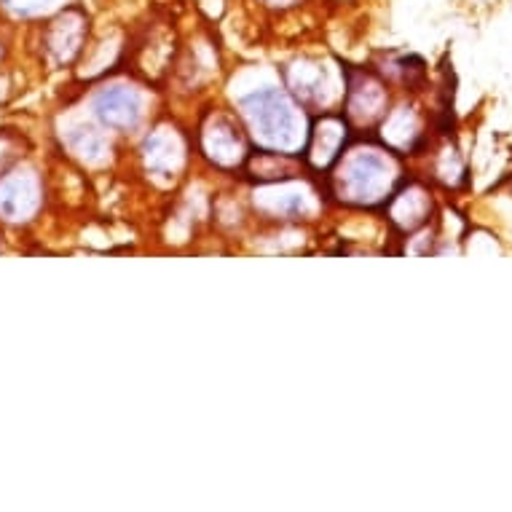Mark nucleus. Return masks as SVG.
Segmentation results:
<instances>
[{"instance_id":"obj_9","label":"nucleus","mask_w":512,"mask_h":512,"mask_svg":"<svg viewBox=\"0 0 512 512\" xmlns=\"http://www.w3.org/2000/svg\"><path fill=\"white\" fill-rule=\"evenodd\" d=\"M145 151H148V164L164 175L175 172L180 164V145L172 135H156L153 140H148Z\"/></svg>"},{"instance_id":"obj_13","label":"nucleus","mask_w":512,"mask_h":512,"mask_svg":"<svg viewBox=\"0 0 512 512\" xmlns=\"http://www.w3.org/2000/svg\"><path fill=\"white\" fill-rule=\"evenodd\" d=\"M49 3L51 0H0L3 9L14 11L19 17H35V14L49 9Z\"/></svg>"},{"instance_id":"obj_2","label":"nucleus","mask_w":512,"mask_h":512,"mask_svg":"<svg viewBox=\"0 0 512 512\" xmlns=\"http://www.w3.org/2000/svg\"><path fill=\"white\" fill-rule=\"evenodd\" d=\"M242 108L258 140L271 148H293L298 143V118L285 94L277 89L244 97Z\"/></svg>"},{"instance_id":"obj_14","label":"nucleus","mask_w":512,"mask_h":512,"mask_svg":"<svg viewBox=\"0 0 512 512\" xmlns=\"http://www.w3.org/2000/svg\"><path fill=\"white\" fill-rule=\"evenodd\" d=\"M17 159V153L11 148V140L9 137H0V169H6L11 161Z\"/></svg>"},{"instance_id":"obj_12","label":"nucleus","mask_w":512,"mask_h":512,"mask_svg":"<svg viewBox=\"0 0 512 512\" xmlns=\"http://www.w3.org/2000/svg\"><path fill=\"white\" fill-rule=\"evenodd\" d=\"M70 148L84 156V159H100L102 151H105V140L102 135L94 129V126H78L70 132Z\"/></svg>"},{"instance_id":"obj_6","label":"nucleus","mask_w":512,"mask_h":512,"mask_svg":"<svg viewBox=\"0 0 512 512\" xmlns=\"http://www.w3.org/2000/svg\"><path fill=\"white\" fill-rule=\"evenodd\" d=\"M346 143V124L341 118H322L314 132H311L309 159L314 167H328L341 156V148Z\"/></svg>"},{"instance_id":"obj_5","label":"nucleus","mask_w":512,"mask_h":512,"mask_svg":"<svg viewBox=\"0 0 512 512\" xmlns=\"http://www.w3.org/2000/svg\"><path fill=\"white\" fill-rule=\"evenodd\" d=\"M94 113L100 116L102 124L113 126V129H129L140 121V97L124 86L105 89L94 100Z\"/></svg>"},{"instance_id":"obj_11","label":"nucleus","mask_w":512,"mask_h":512,"mask_svg":"<svg viewBox=\"0 0 512 512\" xmlns=\"http://www.w3.org/2000/svg\"><path fill=\"white\" fill-rule=\"evenodd\" d=\"M250 172L258 180H285L293 175V161L285 159L282 153H261L258 159H252Z\"/></svg>"},{"instance_id":"obj_10","label":"nucleus","mask_w":512,"mask_h":512,"mask_svg":"<svg viewBox=\"0 0 512 512\" xmlns=\"http://www.w3.org/2000/svg\"><path fill=\"white\" fill-rule=\"evenodd\" d=\"M349 97H352V113L360 118H373L381 113V105H384V92L381 86L373 84V81H365L362 86L352 84L349 89Z\"/></svg>"},{"instance_id":"obj_4","label":"nucleus","mask_w":512,"mask_h":512,"mask_svg":"<svg viewBox=\"0 0 512 512\" xmlns=\"http://www.w3.org/2000/svg\"><path fill=\"white\" fill-rule=\"evenodd\" d=\"M38 183L30 175H9L0 180V218L27 220L38 210Z\"/></svg>"},{"instance_id":"obj_8","label":"nucleus","mask_w":512,"mask_h":512,"mask_svg":"<svg viewBox=\"0 0 512 512\" xmlns=\"http://www.w3.org/2000/svg\"><path fill=\"white\" fill-rule=\"evenodd\" d=\"M429 212V199L427 194L421 191V188H408L400 196H395V202H392V220H395L397 226L403 228H416L421 220L427 218Z\"/></svg>"},{"instance_id":"obj_3","label":"nucleus","mask_w":512,"mask_h":512,"mask_svg":"<svg viewBox=\"0 0 512 512\" xmlns=\"http://www.w3.org/2000/svg\"><path fill=\"white\" fill-rule=\"evenodd\" d=\"M86 25H89V19H86V14L81 9L59 11L57 17L49 22V27H46V33H43L46 51H49L57 62H70V59H76L81 46H84Z\"/></svg>"},{"instance_id":"obj_1","label":"nucleus","mask_w":512,"mask_h":512,"mask_svg":"<svg viewBox=\"0 0 512 512\" xmlns=\"http://www.w3.org/2000/svg\"><path fill=\"white\" fill-rule=\"evenodd\" d=\"M395 177V164L387 156L368 148V151H357L346 159L344 169L338 175V191L346 202L378 204L392 191Z\"/></svg>"},{"instance_id":"obj_15","label":"nucleus","mask_w":512,"mask_h":512,"mask_svg":"<svg viewBox=\"0 0 512 512\" xmlns=\"http://www.w3.org/2000/svg\"><path fill=\"white\" fill-rule=\"evenodd\" d=\"M266 3H271V6H290L295 0H266Z\"/></svg>"},{"instance_id":"obj_7","label":"nucleus","mask_w":512,"mask_h":512,"mask_svg":"<svg viewBox=\"0 0 512 512\" xmlns=\"http://www.w3.org/2000/svg\"><path fill=\"white\" fill-rule=\"evenodd\" d=\"M204 148L218 164H236L244 156V140L228 118H215V124L204 132Z\"/></svg>"}]
</instances>
